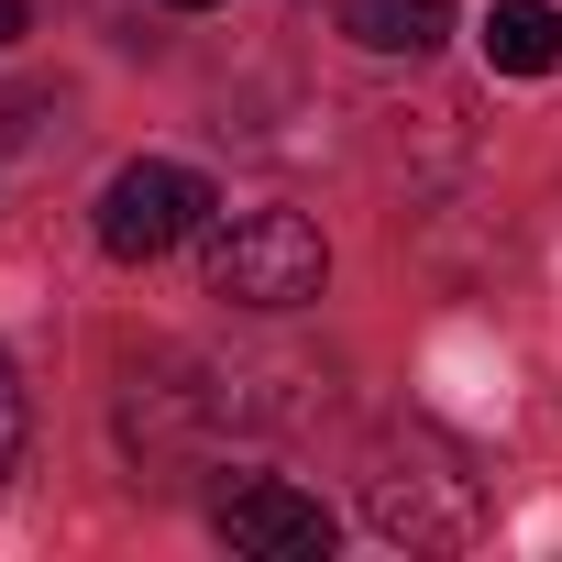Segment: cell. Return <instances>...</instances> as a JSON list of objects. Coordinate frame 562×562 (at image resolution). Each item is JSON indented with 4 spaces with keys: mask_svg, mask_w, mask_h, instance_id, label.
I'll list each match as a JSON object with an SVG mask.
<instances>
[{
    "mask_svg": "<svg viewBox=\"0 0 562 562\" xmlns=\"http://www.w3.org/2000/svg\"><path fill=\"white\" fill-rule=\"evenodd\" d=\"M485 67L496 78H551L562 67V12L551 0H496L485 12Z\"/></svg>",
    "mask_w": 562,
    "mask_h": 562,
    "instance_id": "cell-5",
    "label": "cell"
},
{
    "mask_svg": "<svg viewBox=\"0 0 562 562\" xmlns=\"http://www.w3.org/2000/svg\"><path fill=\"white\" fill-rule=\"evenodd\" d=\"M342 34L364 56H430L452 34V0H342Z\"/></svg>",
    "mask_w": 562,
    "mask_h": 562,
    "instance_id": "cell-6",
    "label": "cell"
},
{
    "mask_svg": "<svg viewBox=\"0 0 562 562\" xmlns=\"http://www.w3.org/2000/svg\"><path fill=\"white\" fill-rule=\"evenodd\" d=\"M12 34H23V0H0V56H12Z\"/></svg>",
    "mask_w": 562,
    "mask_h": 562,
    "instance_id": "cell-8",
    "label": "cell"
},
{
    "mask_svg": "<svg viewBox=\"0 0 562 562\" xmlns=\"http://www.w3.org/2000/svg\"><path fill=\"white\" fill-rule=\"evenodd\" d=\"M364 518L386 540H408V551H463L485 529V474H474V452L452 430L408 419V430H386L364 452Z\"/></svg>",
    "mask_w": 562,
    "mask_h": 562,
    "instance_id": "cell-1",
    "label": "cell"
},
{
    "mask_svg": "<svg viewBox=\"0 0 562 562\" xmlns=\"http://www.w3.org/2000/svg\"><path fill=\"white\" fill-rule=\"evenodd\" d=\"M199 265H210V299H232V310H299V299H321L331 243L299 210H210Z\"/></svg>",
    "mask_w": 562,
    "mask_h": 562,
    "instance_id": "cell-2",
    "label": "cell"
},
{
    "mask_svg": "<svg viewBox=\"0 0 562 562\" xmlns=\"http://www.w3.org/2000/svg\"><path fill=\"white\" fill-rule=\"evenodd\" d=\"M177 12H210V0H177Z\"/></svg>",
    "mask_w": 562,
    "mask_h": 562,
    "instance_id": "cell-9",
    "label": "cell"
},
{
    "mask_svg": "<svg viewBox=\"0 0 562 562\" xmlns=\"http://www.w3.org/2000/svg\"><path fill=\"white\" fill-rule=\"evenodd\" d=\"M221 540L232 551H276V562H321L331 551V507L299 485H232L221 496Z\"/></svg>",
    "mask_w": 562,
    "mask_h": 562,
    "instance_id": "cell-4",
    "label": "cell"
},
{
    "mask_svg": "<svg viewBox=\"0 0 562 562\" xmlns=\"http://www.w3.org/2000/svg\"><path fill=\"white\" fill-rule=\"evenodd\" d=\"M210 177L199 166H177V155H144V166H122L111 188H100V254H122V265H155V254H177L188 232H210Z\"/></svg>",
    "mask_w": 562,
    "mask_h": 562,
    "instance_id": "cell-3",
    "label": "cell"
},
{
    "mask_svg": "<svg viewBox=\"0 0 562 562\" xmlns=\"http://www.w3.org/2000/svg\"><path fill=\"white\" fill-rule=\"evenodd\" d=\"M12 452H23V386H12V353H0V474H12Z\"/></svg>",
    "mask_w": 562,
    "mask_h": 562,
    "instance_id": "cell-7",
    "label": "cell"
}]
</instances>
